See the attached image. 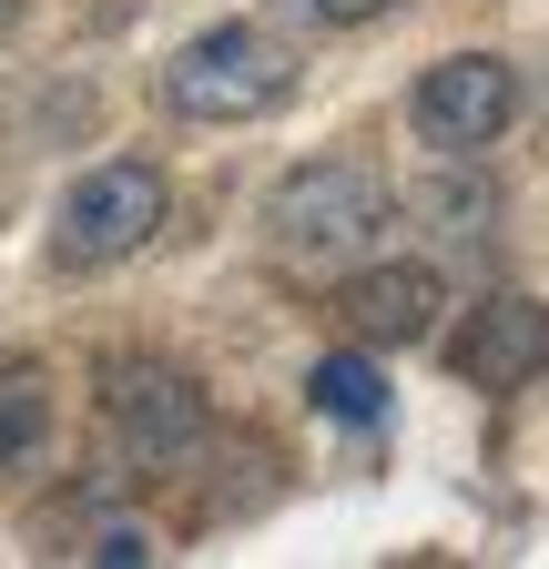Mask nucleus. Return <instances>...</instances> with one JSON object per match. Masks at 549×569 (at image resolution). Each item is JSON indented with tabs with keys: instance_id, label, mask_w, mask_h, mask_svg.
Wrapping results in <instances>:
<instances>
[{
	"instance_id": "nucleus-1",
	"label": "nucleus",
	"mask_w": 549,
	"mask_h": 569,
	"mask_svg": "<svg viewBox=\"0 0 549 569\" xmlns=\"http://www.w3.org/2000/svg\"><path fill=\"white\" fill-rule=\"evenodd\" d=\"M264 254L286 264L296 284H336L347 264H367L397 224V183L367 163V153H316V163H286L264 183Z\"/></svg>"
},
{
	"instance_id": "nucleus-2",
	"label": "nucleus",
	"mask_w": 549,
	"mask_h": 569,
	"mask_svg": "<svg viewBox=\"0 0 549 569\" xmlns=\"http://www.w3.org/2000/svg\"><path fill=\"white\" fill-rule=\"evenodd\" d=\"M286 92H296V41L264 21H203L163 61V102L183 122H264Z\"/></svg>"
},
{
	"instance_id": "nucleus-3",
	"label": "nucleus",
	"mask_w": 549,
	"mask_h": 569,
	"mask_svg": "<svg viewBox=\"0 0 549 569\" xmlns=\"http://www.w3.org/2000/svg\"><path fill=\"white\" fill-rule=\"evenodd\" d=\"M163 213H173L163 163L112 153V163H92L72 193L51 203V264L61 274H112V264H132V254L163 234Z\"/></svg>"
},
{
	"instance_id": "nucleus-4",
	"label": "nucleus",
	"mask_w": 549,
	"mask_h": 569,
	"mask_svg": "<svg viewBox=\"0 0 549 569\" xmlns=\"http://www.w3.org/2000/svg\"><path fill=\"white\" fill-rule=\"evenodd\" d=\"M102 438L132 468H183L214 438V397L173 356H102Z\"/></svg>"
},
{
	"instance_id": "nucleus-5",
	"label": "nucleus",
	"mask_w": 549,
	"mask_h": 569,
	"mask_svg": "<svg viewBox=\"0 0 549 569\" xmlns=\"http://www.w3.org/2000/svg\"><path fill=\"white\" fill-rule=\"evenodd\" d=\"M509 122H519V71L499 51H448V61L418 71V92H407V132H418L438 163H478Z\"/></svg>"
},
{
	"instance_id": "nucleus-6",
	"label": "nucleus",
	"mask_w": 549,
	"mask_h": 569,
	"mask_svg": "<svg viewBox=\"0 0 549 569\" xmlns=\"http://www.w3.org/2000/svg\"><path fill=\"white\" fill-rule=\"evenodd\" d=\"M336 316H347V336L357 346H377V356H397V346H428L438 326H448V274L438 264H418V254H367V264H347L336 274Z\"/></svg>"
},
{
	"instance_id": "nucleus-7",
	"label": "nucleus",
	"mask_w": 549,
	"mask_h": 569,
	"mask_svg": "<svg viewBox=\"0 0 549 569\" xmlns=\"http://www.w3.org/2000/svg\"><path fill=\"white\" fill-rule=\"evenodd\" d=\"M448 367H458V387H489V397L529 387L549 367V306L539 296H478L448 336Z\"/></svg>"
},
{
	"instance_id": "nucleus-8",
	"label": "nucleus",
	"mask_w": 549,
	"mask_h": 569,
	"mask_svg": "<svg viewBox=\"0 0 549 569\" xmlns=\"http://www.w3.org/2000/svg\"><path fill=\"white\" fill-rule=\"evenodd\" d=\"M306 407L336 417V427H387V367H377V346H336L306 367Z\"/></svg>"
},
{
	"instance_id": "nucleus-9",
	"label": "nucleus",
	"mask_w": 549,
	"mask_h": 569,
	"mask_svg": "<svg viewBox=\"0 0 549 569\" xmlns=\"http://www.w3.org/2000/svg\"><path fill=\"white\" fill-rule=\"evenodd\" d=\"M51 438V387L21 377V367H0V468H31Z\"/></svg>"
},
{
	"instance_id": "nucleus-10",
	"label": "nucleus",
	"mask_w": 549,
	"mask_h": 569,
	"mask_svg": "<svg viewBox=\"0 0 549 569\" xmlns=\"http://www.w3.org/2000/svg\"><path fill=\"white\" fill-rule=\"evenodd\" d=\"M72 559H82V569H153L163 539H153V519H122V509H112V519H92V529L72 539Z\"/></svg>"
},
{
	"instance_id": "nucleus-11",
	"label": "nucleus",
	"mask_w": 549,
	"mask_h": 569,
	"mask_svg": "<svg viewBox=\"0 0 549 569\" xmlns=\"http://www.w3.org/2000/svg\"><path fill=\"white\" fill-rule=\"evenodd\" d=\"M428 213H438V234H448V244H478V234H489V213H499V193L478 183V173L458 183V163H448V183L428 193Z\"/></svg>"
},
{
	"instance_id": "nucleus-12",
	"label": "nucleus",
	"mask_w": 549,
	"mask_h": 569,
	"mask_svg": "<svg viewBox=\"0 0 549 569\" xmlns=\"http://www.w3.org/2000/svg\"><path fill=\"white\" fill-rule=\"evenodd\" d=\"M387 11H397V0H286V21H306V31H367Z\"/></svg>"
},
{
	"instance_id": "nucleus-13",
	"label": "nucleus",
	"mask_w": 549,
	"mask_h": 569,
	"mask_svg": "<svg viewBox=\"0 0 549 569\" xmlns=\"http://www.w3.org/2000/svg\"><path fill=\"white\" fill-rule=\"evenodd\" d=\"M0 31H11V0H0Z\"/></svg>"
}]
</instances>
